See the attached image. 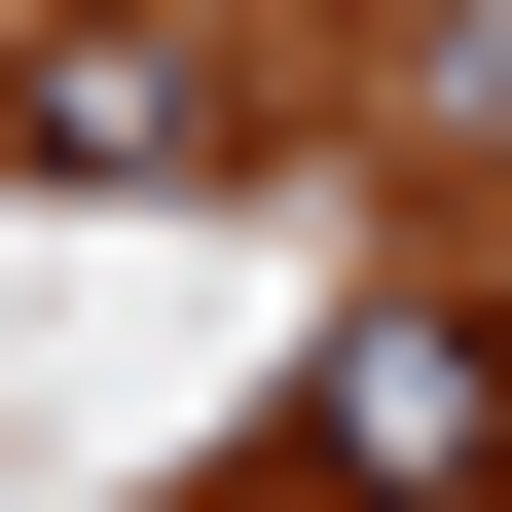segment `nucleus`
<instances>
[{
    "label": "nucleus",
    "mask_w": 512,
    "mask_h": 512,
    "mask_svg": "<svg viewBox=\"0 0 512 512\" xmlns=\"http://www.w3.org/2000/svg\"><path fill=\"white\" fill-rule=\"evenodd\" d=\"M0 147L37 183H220V74L183 37H0Z\"/></svg>",
    "instance_id": "f03ea898"
},
{
    "label": "nucleus",
    "mask_w": 512,
    "mask_h": 512,
    "mask_svg": "<svg viewBox=\"0 0 512 512\" xmlns=\"http://www.w3.org/2000/svg\"><path fill=\"white\" fill-rule=\"evenodd\" d=\"M439 147H512V0H439Z\"/></svg>",
    "instance_id": "7ed1b4c3"
},
{
    "label": "nucleus",
    "mask_w": 512,
    "mask_h": 512,
    "mask_svg": "<svg viewBox=\"0 0 512 512\" xmlns=\"http://www.w3.org/2000/svg\"><path fill=\"white\" fill-rule=\"evenodd\" d=\"M256 476H293V512H512V330H476V293H366Z\"/></svg>",
    "instance_id": "f257e3e1"
}]
</instances>
